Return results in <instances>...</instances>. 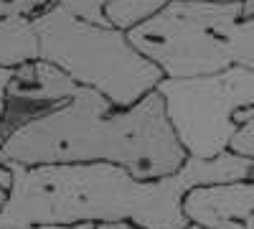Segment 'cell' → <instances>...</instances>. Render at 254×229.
Instances as JSON below:
<instances>
[{"instance_id": "obj_16", "label": "cell", "mask_w": 254, "mask_h": 229, "mask_svg": "<svg viewBox=\"0 0 254 229\" xmlns=\"http://www.w3.org/2000/svg\"><path fill=\"white\" fill-rule=\"evenodd\" d=\"M38 229H97V224H74V227H38Z\"/></svg>"}, {"instance_id": "obj_15", "label": "cell", "mask_w": 254, "mask_h": 229, "mask_svg": "<svg viewBox=\"0 0 254 229\" xmlns=\"http://www.w3.org/2000/svg\"><path fill=\"white\" fill-rule=\"evenodd\" d=\"M97 229H142V227H135L130 222H117V224H97Z\"/></svg>"}, {"instance_id": "obj_17", "label": "cell", "mask_w": 254, "mask_h": 229, "mask_svg": "<svg viewBox=\"0 0 254 229\" xmlns=\"http://www.w3.org/2000/svg\"><path fill=\"white\" fill-rule=\"evenodd\" d=\"M244 227H247V229H254V217H249V219L244 222Z\"/></svg>"}, {"instance_id": "obj_4", "label": "cell", "mask_w": 254, "mask_h": 229, "mask_svg": "<svg viewBox=\"0 0 254 229\" xmlns=\"http://www.w3.org/2000/svg\"><path fill=\"white\" fill-rule=\"evenodd\" d=\"M127 36L168 79L208 76L234 67L254 72V18H244L242 3L171 0Z\"/></svg>"}, {"instance_id": "obj_14", "label": "cell", "mask_w": 254, "mask_h": 229, "mask_svg": "<svg viewBox=\"0 0 254 229\" xmlns=\"http://www.w3.org/2000/svg\"><path fill=\"white\" fill-rule=\"evenodd\" d=\"M208 3H242L244 18H254V0H208Z\"/></svg>"}, {"instance_id": "obj_8", "label": "cell", "mask_w": 254, "mask_h": 229, "mask_svg": "<svg viewBox=\"0 0 254 229\" xmlns=\"http://www.w3.org/2000/svg\"><path fill=\"white\" fill-rule=\"evenodd\" d=\"M41 59V41L33 15H13L0 20V69H18Z\"/></svg>"}, {"instance_id": "obj_7", "label": "cell", "mask_w": 254, "mask_h": 229, "mask_svg": "<svg viewBox=\"0 0 254 229\" xmlns=\"http://www.w3.org/2000/svg\"><path fill=\"white\" fill-rule=\"evenodd\" d=\"M183 212L203 229H247L244 222L254 217V181L198 186L186 194Z\"/></svg>"}, {"instance_id": "obj_3", "label": "cell", "mask_w": 254, "mask_h": 229, "mask_svg": "<svg viewBox=\"0 0 254 229\" xmlns=\"http://www.w3.org/2000/svg\"><path fill=\"white\" fill-rule=\"evenodd\" d=\"M107 0H54L33 15L41 59L66 72L79 87L97 89L117 110H130L165 79L130 36L104 18Z\"/></svg>"}, {"instance_id": "obj_10", "label": "cell", "mask_w": 254, "mask_h": 229, "mask_svg": "<svg viewBox=\"0 0 254 229\" xmlns=\"http://www.w3.org/2000/svg\"><path fill=\"white\" fill-rule=\"evenodd\" d=\"M239 120H242V128H239L234 143H231V153L254 160V110L242 112Z\"/></svg>"}, {"instance_id": "obj_13", "label": "cell", "mask_w": 254, "mask_h": 229, "mask_svg": "<svg viewBox=\"0 0 254 229\" xmlns=\"http://www.w3.org/2000/svg\"><path fill=\"white\" fill-rule=\"evenodd\" d=\"M10 76H13V72L0 69V145H3V140H5V135H3V112H5V89H8Z\"/></svg>"}, {"instance_id": "obj_9", "label": "cell", "mask_w": 254, "mask_h": 229, "mask_svg": "<svg viewBox=\"0 0 254 229\" xmlns=\"http://www.w3.org/2000/svg\"><path fill=\"white\" fill-rule=\"evenodd\" d=\"M168 3L171 0H107L104 3V18L117 31L132 33L150 18H155Z\"/></svg>"}, {"instance_id": "obj_2", "label": "cell", "mask_w": 254, "mask_h": 229, "mask_svg": "<svg viewBox=\"0 0 254 229\" xmlns=\"http://www.w3.org/2000/svg\"><path fill=\"white\" fill-rule=\"evenodd\" d=\"M3 165H76L112 163L140 181L178 173L188 163L165 102L147 94L130 110H117L97 89L79 87L51 115L18 128L0 145Z\"/></svg>"}, {"instance_id": "obj_11", "label": "cell", "mask_w": 254, "mask_h": 229, "mask_svg": "<svg viewBox=\"0 0 254 229\" xmlns=\"http://www.w3.org/2000/svg\"><path fill=\"white\" fill-rule=\"evenodd\" d=\"M54 0H0V20L13 15H38Z\"/></svg>"}, {"instance_id": "obj_1", "label": "cell", "mask_w": 254, "mask_h": 229, "mask_svg": "<svg viewBox=\"0 0 254 229\" xmlns=\"http://www.w3.org/2000/svg\"><path fill=\"white\" fill-rule=\"evenodd\" d=\"M13 191L0 209V229L130 222L142 229H188L183 199L198 186L254 181V160L224 153L214 160L188 158L168 178L140 181L112 163L8 165Z\"/></svg>"}, {"instance_id": "obj_6", "label": "cell", "mask_w": 254, "mask_h": 229, "mask_svg": "<svg viewBox=\"0 0 254 229\" xmlns=\"http://www.w3.org/2000/svg\"><path fill=\"white\" fill-rule=\"evenodd\" d=\"M79 84L59 67L38 59L31 64L13 69L5 89V112H3V135H13L18 128L41 120L59 110L76 94Z\"/></svg>"}, {"instance_id": "obj_5", "label": "cell", "mask_w": 254, "mask_h": 229, "mask_svg": "<svg viewBox=\"0 0 254 229\" xmlns=\"http://www.w3.org/2000/svg\"><path fill=\"white\" fill-rule=\"evenodd\" d=\"M158 94L188 158L214 160L231 151L242 112L254 110V72L234 67L208 76H165Z\"/></svg>"}, {"instance_id": "obj_18", "label": "cell", "mask_w": 254, "mask_h": 229, "mask_svg": "<svg viewBox=\"0 0 254 229\" xmlns=\"http://www.w3.org/2000/svg\"><path fill=\"white\" fill-rule=\"evenodd\" d=\"M188 229H203V227H198V224H190Z\"/></svg>"}, {"instance_id": "obj_12", "label": "cell", "mask_w": 254, "mask_h": 229, "mask_svg": "<svg viewBox=\"0 0 254 229\" xmlns=\"http://www.w3.org/2000/svg\"><path fill=\"white\" fill-rule=\"evenodd\" d=\"M10 191H13V171L8 168V165L0 163V209L8 204Z\"/></svg>"}]
</instances>
